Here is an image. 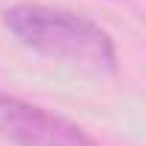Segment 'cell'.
I'll list each match as a JSON object with an SVG mask.
<instances>
[{"label": "cell", "mask_w": 146, "mask_h": 146, "mask_svg": "<svg viewBox=\"0 0 146 146\" xmlns=\"http://www.w3.org/2000/svg\"><path fill=\"white\" fill-rule=\"evenodd\" d=\"M3 26L32 52L80 66L89 72H115L117 49L106 29L95 20L52 6L17 3L3 9Z\"/></svg>", "instance_id": "cell-1"}, {"label": "cell", "mask_w": 146, "mask_h": 146, "mask_svg": "<svg viewBox=\"0 0 146 146\" xmlns=\"http://www.w3.org/2000/svg\"><path fill=\"white\" fill-rule=\"evenodd\" d=\"M0 135L15 146H98L69 117L6 92H0Z\"/></svg>", "instance_id": "cell-2"}]
</instances>
